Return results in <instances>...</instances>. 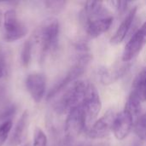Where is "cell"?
I'll list each match as a JSON object with an SVG mask.
<instances>
[{
	"mask_svg": "<svg viewBox=\"0 0 146 146\" xmlns=\"http://www.w3.org/2000/svg\"><path fill=\"white\" fill-rule=\"evenodd\" d=\"M80 21L91 38H98L110 28L113 16L102 2L88 1L80 12Z\"/></svg>",
	"mask_w": 146,
	"mask_h": 146,
	"instance_id": "cell-1",
	"label": "cell"
},
{
	"mask_svg": "<svg viewBox=\"0 0 146 146\" xmlns=\"http://www.w3.org/2000/svg\"><path fill=\"white\" fill-rule=\"evenodd\" d=\"M59 22L55 18H49L36 28L31 36V39L40 48L41 56L44 57L50 52L54 51L58 45Z\"/></svg>",
	"mask_w": 146,
	"mask_h": 146,
	"instance_id": "cell-2",
	"label": "cell"
},
{
	"mask_svg": "<svg viewBox=\"0 0 146 146\" xmlns=\"http://www.w3.org/2000/svg\"><path fill=\"white\" fill-rule=\"evenodd\" d=\"M89 83L84 80H76L71 84L56 103L55 108L60 114H68L72 110L80 106L85 98Z\"/></svg>",
	"mask_w": 146,
	"mask_h": 146,
	"instance_id": "cell-3",
	"label": "cell"
},
{
	"mask_svg": "<svg viewBox=\"0 0 146 146\" xmlns=\"http://www.w3.org/2000/svg\"><path fill=\"white\" fill-rule=\"evenodd\" d=\"M4 36L3 38L7 42H15L24 38L27 33V27L18 20L17 14L15 9H9L3 15Z\"/></svg>",
	"mask_w": 146,
	"mask_h": 146,
	"instance_id": "cell-4",
	"label": "cell"
},
{
	"mask_svg": "<svg viewBox=\"0 0 146 146\" xmlns=\"http://www.w3.org/2000/svg\"><path fill=\"white\" fill-rule=\"evenodd\" d=\"M80 106L85 115L87 128L89 129L90 124L94 121L102 108L99 93L94 85L89 83L85 98Z\"/></svg>",
	"mask_w": 146,
	"mask_h": 146,
	"instance_id": "cell-5",
	"label": "cell"
},
{
	"mask_svg": "<svg viewBox=\"0 0 146 146\" xmlns=\"http://www.w3.org/2000/svg\"><path fill=\"white\" fill-rule=\"evenodd\" d=\"M64 130L68 141H73L83 132H87L88 128L81 106H79L68 113Z\"/></svg>",
	"mask_w": 146,
	"mask_h": 146,
	"instance_id": "cell-6",
	"label": "cell"
},
{
	"mask_svg": "<svg viewBox=\"0 0 146 146\" xmlns=\"http://www.w3.org/2000/svg\"><path fill=\"white\" fill-rule=\"evenodd\" d=\"M116 114L114 110H108L98 121H95L87 130L86 133L90 139H98L107 137L113 128Z\"/></svg>",
	"mask_w": 146,
	"mask_h": 146,
	"instance_id": "cell-7",
	"label": "cell"
},
{
	"mask_svg": "<svg viewBox=\"0 0 146 146\" xmlns=\"http://www.w3.org/2000/svg\"><path fill=\"white\" fill-rule=\"evenodd\" d=\"M146 44V21L143 25L133 34L126 44L123 53V62H129L133 59L143 49Z\"/></svg>",
	"mask_w": 146,
	"mask_h": 146,
	"instance_id": "cell-8",
	"label": "cell"
},
{
	"mask_svg": "<svg viewBox=\"0 0 146 146\" xmlns=\"http://www.w3.org/2000/svg\"><path fill=\"white\" fill-rule=\"evenodd\" d=\"M26 88L34 102L39 103L46 91V78L43 74H31L26 79Z\"/></svg>",
	"mask_w": 146,
	"mask_h": 146,
	"instance_id": "cell-9",
	"label": "cell"
},
{
	"mask_svg": "<svg viewBox=\"0 0 146 146\" xmlns=\"http://www.w3.org/2000/svg\"><path fill=\"white\" fill-rule=\"evenodd\" d=\"M133 119L134 117L125 110L116 115L112 132L118 140H123L129 135L134 125Z\"/></svg>",
	"mask_w": 146,
	"mask_h": 146,
	"instance_id": "cell-10",
	"label": "cell"
},
{
	"mask_svg": "<svg viewBox=\"0 0 146 146\" xmlns=\"http://www.w3.org/2000/svg\"><path fill=\"white\" fill-rule=\"evenodd\" d=\"M29 125V113L25 110L18 120L6 146L21 145L26 139Z\"/></svg>",
	"mask_w": 146,
	"mask_h": 146,
	"instance_id": "cell-11",
	"label": "cell"
},
{
	"mask_svg": "<svg viewBox=\"0 0 146 146\" xmlns=\"http://www.w3.org/2000/svg\"><path fill=\"white\" fill-rule=\"evenodd\" d=\"M136 12H137V7L136 6L132 8L129 10V12L127 14V15L125 16V18L121 21V25L117 28L116 32L115 33L113 37L110 38L111 44H118L123 41V39L126 38V36H127V34L133 22V20H134L135 15H136Z\"/></svg>",
	"mask_w": 146,
	"mask_h": 146,
	"instance_id": "cell-12",
	"label": "cell"
},
{
	"mask_svg": "<svg viewBox=\"0 0 146 146\" xmlns=\"http://www.w3.org/2000/svg\"><path fill=\"white\" fill-rule=\"evenodd\" d=\"M139 98L142 102L146 101V68L141 70L133 83L132 92Z\"/></svg>",
	"mask_w": 146,
	"mask_h": 146,
	"instance_id": "cell-13",
	"label": "cell"
},
{
	"mask_svg": "<svg viewBox=\"0 0 146 146\" xmlns=\"http://www.w3.org/2000/svg\"><path fill=\"white\" fill-rule=\"evenodd\" d=\"M141 104L142 101L139 99V98L136 96L134 93L131 92L126 103L124 110L129 112L133 117L138 116L141 110Z\"/></svg>",
	"mask_w": 146,
	"mask_h": 146,
	"instance_id": "cell-14",
	"label": "cell"
},
{
	"mask_svg": "<svg viewBox=\"0 0 146 146\" xmlns=\"http://www.w3.org/2000/svg\"><path fill=\"white\" fill-rule=\"evenodd\" d=\"M33 43L31 38H28L27 41L22 45L21 49V60L23 67L27 68L32 59V52H33Z\"/></svg>",
	"mask_w": 146,
	"mask_h": 146,
	"instance_id": "cell-15",
	"label": "cell"
},
{
	"mask_svg": "<svg viewBox=\"0 0 146 146\" xmlns=\"http://www.w3.org/2000/svg\"><path fill=\"white\" fill-rule=\"evenodd\" d=\"M133 126L136 135L141 140L146 142V113L138 117Z\"/></svg>",
	"mask_w": 146,
	"mask_h": 146,
	"instance_id": "cell-16",
	"label": "cell"
},
{
	"mask_svg": "<svg viewBox=\"0 0 146 146\" xmlns=\"http://www.w3.org/2000/svg\"><path fill=\"white\" fill-rule=\"evenodd\" d=\"M13 123L11 120L6 121L0 125V146H3L9 138Z\"/></svg>",
	"mask_w": 146,
	"mask_h": 146,
	"instance_id": "cell-17",
	"label": "cell"
},
{
	"mask_svg": "<svg viewBox=\"0 0 146 146\" xmlns=\"http://www.w3.org/2000/svg\"><path fill=\"white\" fill-rule=\"evenodd\" d=\"M33 146H48L47 137L44 131L39 127H36L34 130Z\"/></svg>",
	"mask_w": 146,
	"mask_h": 146,
	"instance_id": "cell-18",
	"label": "cell"
},
{
	"mask_svg": "<svg viewBox=\"0 0 146 146\" xmlns=\"http://www.w3.org/2000/svg\"><path fill=\"white\" fill-rule=\"evenodd\" d=\"M46 9L54 13H58L62 11L66 4L65 1H44V2Z\"/></svg>",
	"mask_w": 146,
	"mask_h": 146,
	"instance_id": "cell-19",
	"label": "cell"
},
{
	"mask_svg": "<svg viewBox=\"0 0 146 146\" xmlns=\"http://www.w3.org/2000/svg\"><path fill=\"white\" fill-rule=\"evenodd\" d=\"M6 58L4 51L0 44V79L3 78L5 75L6 73Z\"/></svg>",
	"mask_w": 146,
	"mask_h": 146,
	"instance_id": "cell-20",
	"label": "cell"
},
{
	"mask_svg": "<svg viewBox=\"0 0 146 146\" xmlns=\"http://www.w3.org/2000/svg\"><path fill=\"white\" fill-rule=\"evenodd\" d=\"M111 3L115 5V7L116 8V9H117L119 12H123V11L127 9V4H128L127 2H120V1L111 2Z\"/></svg>",
	"mask_w": 146,
	"mask_h": 146,
	"instance_id": "cell-21",
	"label": "cell"
},
{
	"mask_svg": "<svg viewBox=\"0 0 146 146\" xmlns=\"http://www.w3.org/2000/svg\"><path fill=\"white\" fill-rule=\"evenodd\" d=\"M2 20H3V13H2V11L0 10V25H1Z\"/></svg>",
	"mask_w": 146,
	"mask_h": 146,
	"instance_id": "cell-22",
	"label": "cell"
},
{
	"mask_svg": "<svg viewBox=\"0 0 146 146\" xmlns=\"http://www.w3.org/2000/svg\"><path fill=\"white\" fill-rule=\"evenodd\" d=\"M21 146H32V145H31V144H30V143H27V144H24L23 145H21Z\"/></svg>",
	"mask_w": 146,
	"mask_h": 146,
	"instance_id": "cell-23",
	"label": "cell"
},
{
	"mask_svg": "<svg viewBox=\"0 0 146 146\" xmlns=\"http://www.w3.org/2000/svg\"><path fill=\"white\" fill-rule=\"evenodd\" d=\"M86 146H93V145H86Z\"/></svg>",
	"mask_w": 146,
	"mask_h": 146,
	"instance_id": "cell-24",
	"label": "cell"
}]
</instances>
